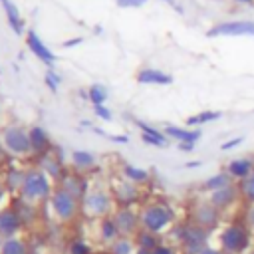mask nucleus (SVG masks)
I'll use <instances>...</instances> for the list:
<instances>
[{"mask_svg": "<svg viewBox=\"0 0 254 254\" xmlns=\"http://www.w3.org/2000/svg\"><path fill=\"white\" fill-rule=\"evenodd\" d=\"M218 242L224 254H244L252 244V230L244 220L230 222L220 230Z\"/></svg>", "mask_w": 254, "mask_h": 254, "instance_id": "f257e3e1", "label": "nucleus"}, {"mask_svg": "<svg viewBox=\"0 0 254 254\" xmlns=\"http://www.w3.org/2000/svg\"><path fill=\"white\" fill-rule=\"evenodd\" d=\"M173 236L179 240L185 254H200L208 246L210 230H206L194 222H185V224L175 226Z\"/></svg>", "mask_w": 254, "mask_h": 254, "instance_id": "f03ea898", "label": "nucleus"}, {"mask_svg": "<svg viewBox=\"0 0 254 254\" xmlns=\"http://www.w3.org/2000/svg\"><path fill=\"white\" fill-rule=\"evenodd\" d=\"M141 226L149 232H163L165 228H169L175 220V212L169 204H163V202H151V204H145L141 214Z\"/></svg>", "mask_w": 254, "mask_h": 254, "instance_id": "7ed1b4c3", "label": "nucleus"}, {"mask_svg": "<svg viewBox=\"0 0 254 254\" xmlns=\"http://www.w3.org/2000/svg\"><path fill=\"white\" fill-rule=\"evenodd\" d=\"M20 192L28 202H38V200H44V198L52 196V183H50V179L44 171L28 169L24 173Z\"/></svg>", "mask_w": 254, "mask_h": 254, "instance_id": "20e7f679", "label": "nucleus"}, {"mask_svg": "<svg viewBox=\"0 0 254 254\" xmlns=\"http://www.w3.org/2000/svg\"><path fill=\"white\" fill-rule=\"evenodd\" d=\"M208 38H236V36H254V20H226L210 26L206 30Z\"/></svg>", "mask_w": 254, "mask_h": 254, "instance_id": "39448f33", "label": "nucleus"}, {"mask_svg": "<svg viewBox=\"0 0 254 254\" xmlns=\"http://www.w3.org/2000/svg\"><path fill=\"white\" fill-rule=\"evenodd\" d=\"M50 206H52L54 214H56L60 220L67 222V220H71V218L75 216V212H77V198H75L71 192H67L64 187H60V189H56V190L52 192V196H50Z\"/></svg>", "mask_w": 254, "mask_h": 254, "instance_id": "423d86ee", "label": "nucleus"}, {"mask_svg": "<svg viewBox=\"0 0 254 254\" xmlns=\"http://www.w3.org/2000/svg\"><path fill=\"white\" fill-rule=\"evenodd\" d=\"M2 143L6 147L8 153L16 155V157H24L28 153H32V143H30V133L24 131L22 127H8L2 135Z\"/></svg>", "mask_w": 254, "mask_h": 254, "instance_id": "0eeeda50", "label": "nucleus"}, {"mask_svg": "<svg viewBox=\"0 0 254 254\" xmlns=\"http://www.w3.org/2000/svg\"><path fill=\"white\" fill-rule=\"evenodd\" d=\"M220 216H222V212L206 198V200H198L194 204V208L190 212V218H192L190 222H194V224H198V226H202L206 230H212V228L218 226Z\"/></svg>", "mask_w": 254, "mask_h": 254, "instance_id": "6e6552de", "label": "nucleus"}, {"mask_svg": "<svg viewBox=\"0 0 254 254\" xmlns=\"http://www.w3.org/2000/svg\"><path fill=\"white\" fill-rule=\"evenodd\" d=\"M113 206V198L103 190H93L87 196H83V208L89 216L105 218Z\"/></svg>", "mask_w": 254, "mask_h": 254, "instance_id": "1a4fd4ad", "label": "nucleus"}, {"mask_svg": "<svg viewBox=\"0 0 254 254\" xmlns=\"http://www.w3.org/2000/svg\"><path fill=\"white\" fill-rule=\"evenodd\" d=\"M208 200L220 210V212H226L230 210L236 202H240V190H238V183H230L228 187H222L218 190H212L208 192Z\"/></svg>", "mask_w": 254, "mask_h": 254, "instance_id": "9d476101", "label": "nucleus"}, {"mask_svg": "<svg viewBox=\"0 0 254 254\" xmlns=\"http://www.w3.org/2000/svg\"><path fill=\"white\" fill-rule=\"evenodd\" d=\"M26 46H28V50H30L42 64H46V65L52 69V65L56 64V54L48 48V44H44V40H42L34 30H28V32H26Z\"/></svg>", "mask_w": 254, "mask_h": 254, "instance_id": "9b49d317", "label": "nucleus"}, {"mask_svg": "<svg viewBox=\"0 0 254 254\" xmlns=\"http://www.w3.org/2000/svg\"><path fill=\"white\" fill-rule=\"evenodd\" d=\"M113 220H115V224H117V228H119V234H123V236L137 232V228H139V224H141L139 214H135L129 206H121V208L113 214Z\"/></svg>", "mask_w": 254, "mask_h": 254, "instance_id": "f8f14e48", "label": "nucleus"}, {"mask_svg": "<svg viewBox=\"0 0 254 254\" xmlns=\"http://www.w3.org/2000/svg\"><path fill=\"white\" fill-rule=\"evenodd\" d=\"M224 171L232 177L234 183L246 179L252 171H254V157L246 155V157H236V159H230L226 165H224Z\"/></svg>", "mask_w": 254, "mask_h": 254, "instance_id": "ddd939ff", "label": "nucleus"}, {"mask_svg": "<svg viewBox=\"0 0 254 254\" xmlns=\"http://www.w3.org/2000/svg\"><path fill=\"white\" fill-rule=\"evenodd\" d=\"M22 226V218L18 214V210L14 208H2L0 210V236L12 238Z\"/></svg>", "mask_w": 254, "mask_h": 254, "instance_id": "4468645a", "label": "nucleus"}, {"mask_svg": "<svg viewBox=\"0 0 254 254\" xmlns=\"http://www.w3.org/2000/svg\"><path fill=\"white\" fill-rule=\"evenodd\" d=\"M137 81L143 85H171L173 83V75L155 67H143L137 71Z\"/></svg>", "mask_w": 254, "mask_h": 254, "instance_id": "2eb2a0df", "label": "nucleus"}, {"mask_svg": "<svg viewBox=\"0 0 254 254\" xmlns=\"http://www.w3.org/2000/svg\"><path fill=\"white\" fill-rule=\"evenodd\" d=\"M135 123H137V127L141 129V141H143V143H147V145H151V147H159V149L167 147L169 137H167L163 131H159L157 127H153V125H149V123H145V121H135Z\"/></svg>", "mask_w": 254, "mask_h": 254, "instance_id": "dca6fc26", "label": "nucleus"}, {"mask_svg": "<svg viewBox=\"0 0 254 254\" xmlns=\"http://www.w3.org/2000/svg\"><path fill=\"white\" fill-rule=\"evenodd\" d=\"M163 133L169 139H175L177 143H196L202 137L200 129H190V127H177V125H167Z\"/></svg>", "mask_w": 254, "mask_h": 254, "instance_id": "f3484780", "label": "nucleus"}, {"mask_svg": "<svg viewBox=\"0 0 254 254\" xmlns=\"http://www.w3.org/2000/svg\"><path fill=\"white\" fill-rule=\"evenodd\" d=\"M115 200L121 206H131L139 200V189L131 181H123L115 187Z\"/></svg>", "mask_w": 254, "mask_h": 254, "instance_id": "a211bd4d", "label": "nucleus"}, {"mask_svg": "<svg viewBox=\"0 0 254 254\" xmlns=\"http://www.w3.org/2000/svg\"><path fill=\"white\" fill-rule=\"evenodd\" d=\"M0 4H2V10H4V14H6V20H8L10 28L14 30V34H18V36L24 34L26 22H24V18L20 16L18 6H16L12 0H0Z\"/></svg>", "mask_w": 254, "mask_h": 254, "instance_id": "6ab92c4d", "label": "nucleus"}, {"mask_svg": "<svg viewBox=\"0 0 254 254\" xmlns=\"http://www.w3.org/2000/svg\"><path fill=\"white\" fill-rule=\"evenodd\" d=\"M28 133H30L32 153H36V155H44V153L50 149V137H48V133H46L42 127H38V125H34Z\"/></svg>", "mask_w": 254, "mask_h": 254, "instance_id": "aec40b11", "label": "nucleus"}, {"mask_svg": "<svg viewBox=\"0 0 254 254\" xmlns=\"http://www.w3.org/2000/svg\"><path fill=\"white\" fill-rule=\"evenodd\" d=\"M230 183H234V181H232V177L222 169V171H218V173L210 175L208 179H204V183L200 185V189H202V190H206V192H212V190H218V189H222V187H228Z\"/></svg>", "mask_w": 254, "mask_h": 254, "instance_id": "412c9836", "label": "nucleus"}, {"mask_svg": "<svg viewBox=\"0 0 254 254\" xmlns=\"http://www.w3.org/2000/svg\"><path fill=\"white\" fill-rule=\"evenodd\" d=\"M222 117V113L220 111H212V109H204V111H198V113H194V115H189L187 119H185V123H187V127H198V125H204V123H212V121H216V119H220Z\"/></svg>", "mask_w": 254, "mask_h": 254, "instance_id": "4be33fe9", "label": "nucleus"}, {"mask_svg": "<svg viewBox=\"0 0 254 254\" xmlns=\"http://www.w3.org/2000/svg\"><path fill=\"white\" fill-rule=\"evenodd\" d=\"M123 177L135 185H143L151 179L149 171L147 169H141V167H135V165H123Z\"/></svg>", "mask_w": 254, "mask_h": 254, "instance_id": "5701e85b", "label": "nucleus"}, {"mask_svg": "<svg viewBox=\"0 0 254 254\" xmlns=\"http://www.w3.org/2000/svg\"><path fill=\"white\" fill-rule=\"evenodd\" d=\"M238 190L244 204H254V171L246 179L238 181Z\"/></svg>", "mask_w": 254, "mask_h": 254, "instance_id": "b1692460", "label": "nucleus"}, {"mask_svg": "<svg viewBox=\"0 0 254 254\" xmlns=\"http://www.w3.org/2000/svg\"><path fill=\"white\" fill-rule=\"evenodd\" d=\"M99 234H101V238L105 242H115L117 236H119V228H117L115 220L109 218V216L101 218V222H99Z\"/></svg>", "mask_w": 254, "mask_h": 254, "instance_id": "393cba45", "label": "nucleus"}, {"mask_svg": "<svg viewBox=\"0 0 254 254\" xmlns=\"http://www.w3.org/2000/svg\"><path fill=\"white\" fill-rule=\"evenodd\" d=\"M71 163L75 169L83 171V169H91L95 165V155L89 151H73L71 153Z\"/></svg>", "mask_w": 254, "mask_h": 254, "instance_id": "a878e982", "label": "nucleus"}, {"mask_svg": "<svg viewBox=\"0 0 254 254\" xmlns=\"http://www.w3.org/2000/svg\"><path fill=\"white\" fill-rule=\"evenodd\" d=\"M0 254H28V248L26 244L20 240V238H6L2 248H0Z\"/></svg>", "mask_w": 254, "mask_h": 254, "instance_id": "bb28decb", "label": "nucleus"}, {"mask_svg": "<svg viewBox=\"0 0 254 254\" xmlns=\"http://www.w3.org/2000/svg\"><path fill=\"white\" fill-rule=\"evenodd\" d=\"M87 99L93 103V105H103L107 101V89L101 85V83H93L89 85L87 89Z\"/></svg>", "mask_w": 254, "mask_h": 254, "instance_id": "cd10ccee", "label": "nucleus"}, {"mask_svg": "<svg viewBox=\"0 0 254 254\" xmlns=\"http://www.w3.org/2000/svg\"><path fill=\"white\" fill-rule=\"evenodd\" d=\"M137 244L141 246V248H149V250H153L155 246H159L161 242H159V236L155 234V232H149V230H139V234H137Z\"/></svg>", "mask_w": 254, "mask_h": 254, "instance_id": "c85d7f7f", "label": "nucleus"}, {"mask_svg": "<svg viewBox=\"0 0 254 254\" xmlns=\"http://www.w3.org/2000/svg\"><path fill=\"white\" fill-rule=\"evenodd\" d=\"M131 250H133V242L129 238H125V236L117 238L111 244V254H131Z\"/></svg>", "mask_w": 254, "mask_h": 254, "instance_id": "c756f323", "label": "nucleus"}, {"mask_svg": "<svg viewBox=\"0 0 254 254\" xmlns=\"http://www.w3.org/2000/svg\"><path fill=\"white\" fill-rule=\"evenodd\" d=\"M44 81H46V85L50 87V91H52V93H56V91H58V85H60V81H62V79H60V75H58L54 69H48V71H46Z\"/></svg>", "mask_w": 254, "mask_h": 254, "instance_id": "7c9ffc66", "label": "nucleus"}, {"mask_svg": "<svg viewBox=\"0 0 254 254\" xmlns=\"http://www.w3.org/2000/svg\"><path fill=\"white\" fill-rule=\"evenodd\" d=\"M69 254H91V248L83 240H75L69 246Z\"/></svg>", "mask_w": 254, "mask_h": 254, "instance_id": "2f4dec72", "label": "nucleus"}, {"mask_svg": "<svg viewBox=\"0 0 254 254\" xmlns=\"http://www.w3.org/2000/svg\"><path fill=\"white\" fill-rule=\"evenodd\" d=\"M93 113H95L99 119H103V121H111V117H113L111 109L105 107V103H103V105H93Z\"/></svg>", "mask_w": 254, "mask_h": 254, "instance_id": "473e14b6", "label": "nucleus"}, {"mask_svg": "<svg viewBox=\"0 0 254 254\" xmlns=\"http://www.w3.org/2000/svg\"><path fill=\"white\" fill-rule=\"evenodd\" d=\"M149 0H115V4L119 6V8H123V10H127V8H141V6H145Z\"/></svg>", "mask_w": 254, "mask_h": 254, "instance_id": "72a5a7b5", "label": "nucleus"}, {"mask_svg": "<svg viewBox=\"0 0 254 254\" xmlns=\"http://www.w3.org/2000/svg\"><path fill=\"white\" fill-rule=\"evenodd\" d=\"M248 228L254 232V204H244V218H242Z\"/></svg>", "mask_w": 254, "mask_h": 254, "instance_id": "f704fd0d", "label": "nucleus"}, {"mask_svg": "<svg viewBox=\"0 0 254 254\" xmlns=\"http://www.w3.org/2000/svg\"><path fill=\"white\" fill-rule=\"evenodd\" d=\"M242 143H244V137H234V139H230V141H224V143L220 145V149H222V151H232V149L240 147Z\"/></svg>", "mask_w": 254, "mask_h": 254, "instance_id": "c9c22d12", "label": "nucleus"}, {"mask_svg": "<svg viewBox=\"0 0 254 254\" xmlns=\"http://www.w3.org/2000/svg\"><path fill=\"white\" fill-rule=\"evenodd\" d=\"M95 133L107 135V133H103L101 129H95ZM107 137H109V141H113V143H121V145H127V143H129V137H127V135H107Z\"/></svg>", "mask_w": 254, "mask_h": 254, "instance_id": "e433bc0d", "label": "nucleus"}, {"mask_svg": "<svg viewBox=\"0 0 254 254\" xmlns=\"http://www.w3.org/2000/svg\"><path fill=\"white\" fill-rule=\"evenodd\" d=\"M151 254H175V250L171 246H167V244H159V246H155L151 250Z\"/></svg>", "mask_w": 254, "mask_h": 254, "instance_id": "4c0bfd02", "label": "nucleus"}, {"mask_svg": "<svg viewBox=\"0 0 254 254\" xmlns=\"http://www.w3.org/2000/svg\"><path fill=\"white\" fill-rule=\"evenodd\" d=\"M194 145H196V143H177L179 151H185V153H190V151H194Z\"/></svg>", "mask_w": 254, "mask_h": 254, "instance_id": "58836bf2", "label": "nucleus"}, {"mask_svg": "<svg viewBox=\"0 0 254 254\" xmlns=\"http://www.w3.org/2000/svg\"><path fill=\"white\" fill-rule=\"evenodd\" d=\"M81 42H83V38H71V40H65L64 42V48H73V46H77Z\"/></svg>", "mask_w": 254, "mask_h": 254, "instance_id": "ea45409f", "label": "nucleus"}, {"mask_svg": "<svg viewBox=\"0 0 254 254\" xmlns=\"http://www.w3.org/2000/svg\"><path fill=\"white\" fill-rule=\"evenodd\" d=\"M200 254H224V252H222L220 248H214V246H206V248H204Z\"/></svg>", "mask_w": 254, "mask_h": 254, "instance_id": "a19ab883", "label": "nucleus"}, {"mask_svg": "<svg viewBox=\"0 0 254 254\" xmlns=\"http://www.w3.org/2000/svg\"><path fill=\"white\" fill-rule=\"evenodd\" d=\"M234 6H252L254 0H230Z\"/></svg>", "mask_w": 254, "mask_h": 254, "instance_id": "79ce46f5", "label": "nucleus"}, {"mask_svg": "<svg viewBox=\"0 0 254 254\" xmlns=\"http://www.w3.org/2000/svg\"><path fill=\"white\" fill-rule=\"evenodd\" d=\"M4 200H6V183L0 181V206H2Z\"/></svg>", "mask_w": 254, "mask_h": 254, "instance_id": "37998d69", "label": "nucleus"}, {"mask_svg": "<svg viewBox=\"0 0 254 254\" xmlns=\"http://www.w3.org/2000/svg\"><path fill=\"white\" fill-rule=\"evenodd\" d=\"M163 2H167V4H169L171 8H175V10L179 12V14H183V8H181V6L177 4V0H163Z\"/></svg>", "mask_w": 254, "mask_h": 254, "instance_id": "c03bdc74", "label": "nucleus"}, {"mask_svg": "<svg viewBox=\"0 0 254 254\" xmlns=\"http://www.w3.org/2000/svg\"><path fill=\"white\" fill-rule=\"evenodd\" d=\"M200 165H202L200 161H187V163H185L187 169H196V167H200Z\"/></svg>", "mask_w": 254, "mask_h": 254, "instance_id": "a18cd8bd", "label": "nucleus"}, {"mask_svg": "<svg viewBox=\"0 0 254 254\" xmlns=\"http://www.w3.org/2000/svg\"><path fill=\"white\" fill-rule=\"evenodd\" d=\"M137 254H151V250H149V248H141V246H139Z\"/></svg>", "mask_w": 254, "mask_h": 254, "instance_id": "49530a36", "label": "nucleus"}]
</instances>
